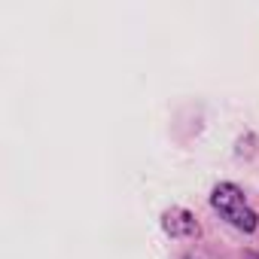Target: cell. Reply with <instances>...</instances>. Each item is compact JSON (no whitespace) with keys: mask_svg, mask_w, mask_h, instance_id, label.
<instances>
[{"mask_svg":"<svg viewBox=\"0 0 259 259\" xmlns=\"http://www.w3.org/2000/svg\"><path fill=\"white\" fill-rule=\"evenodd\" d=\"M210 201H213V207H217L235 229H241V232H253V229H256V213L247 207V201H244V195H241L238 186L220 183V186L213 189Z\"/></svg>","mask_w":259,"mask_h":259,"instance_id":"obj_1","label":"cell"},{"mask_svg":"<svg viewBox=\"0 0 259 259\" xmlns=\"http://www.w3.org/2000/svg\"><path fill=\"white\" fill-rule=\"evenodd\" d=\"M165 229H168L171 235H192L198 226H195V220H192L186 210H168V213H165Z\"/></svg>","mask_w":259,"mask_h":259,"instance_id":"obj_2","label":"cell"}]
</instances>
